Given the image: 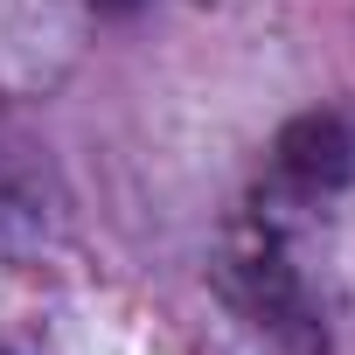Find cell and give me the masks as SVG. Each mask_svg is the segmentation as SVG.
I'll use <instances>...</instances> for the list:
<instances>
[{"label":"cell","mask_w":355,"mask_h":355,"mask_svg":"<svg viewBox=\"0 0 355 355\" xmlns=\"http://www.w3.org/2000/svg\"><path fill=\"white\" fill-rule=\"evenodd\" d=\"M279 189L286 196H300V202H320V196H334L348 174H355V132L341 125V119H300V125H286L279 132Z\"/></svg>","instance_id":"6da1fadb"},{"label":"cell","mask_w":355,"mask_h":355,"mask_svg":"<svg viewBox=\"0 0 355 355\" xmlns=\"http://www.w3.org/2000/svg\"><path fill=\"white\" fill-rule=\"evenodd\" d=\"M98 8H112V15H125V8H139V0H98Z\"/></svg>","instance_id":"7a4b0ae2"}]
</instances>
